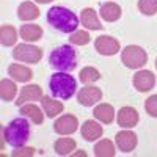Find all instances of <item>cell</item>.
Listing matches in <instances>:
<instances>
[{
  "label": "cell",
  "instance_id": "1",
  "mask_svg": "<svg viewBox=\"0 0 157 157\" xmlns=\"http://www.w3.org/2000/svg\"><path fill=\"white\" fill-rule=\"evenodd\" d=\"M47 22L61 33H74L78 27V17L64 6H52L47 11Z\"/></svg>",
  "mask_w": 157,
  "mask_h": 157
},
{
  "label": "cell",
  "instance_id": "2",
  "mask_svg": "<svg viewBox=\"0 0 157 157\" xmlns=\"http://www.w3.org/2000/svg\"><path fill=\"white\" fill-rule=\"evenodd\" d=\"M49 88H50V93L54 94L55 98H58V99H69L75 93L77 82H75V78L71 74L58 71V72L50 75Z\"/></svg>",
  "mask_w": 157,
  "mask_h": 157
},
{
  "label": "cell",
  "instance_id": "3",
  "mask_svg": "<svg viewBox=\"0 0 157 157\" xmlns=\"http://www.w3.org/2000/svg\"><path fill=\"white\" fill-rule=\"evenodd\" d=\"M3 134L6 138V143L11 146L19 148L24 146L27 140L30 138V124L25 118H14L6 127H3Z\"/></svg>",
  "mask_w": 157,
  "mask_h": 157
},
{
  "label": "cell",
  "instance_id": "4",
  "mask_svg": "<svg viewBox=\"0 0 157 157\" xmlns=\"http://www.w3.org/2000/svg\"><path fill=\"white\" fill-rule=\"evenodd\" d=\"M49 63L57 71H63V72L72 71L77 66L75 50L71 46H60L52 50V54L49 57Z\"/></svg>",
  "mask_w": 157,
  "mask_h": 157
},
{
  "label": "cell",
  "instance_id": "5",
  "mask_svg": "<svg viewBox=\"0 0 157 157\" xmlns=\"http://www.w3.org/2000/svg\"><path fill=\"white\" fill-rule=\"evenodd\" d=\"M121 61L129 69H140L148 63V54L140 46H126L121 54Z\"/></svg>",
  "mask_w": 157,
  "mask_h": 157
},
{
  "label": "cell",
  "instance_id": "6",
  "mask_svg": "<svg viewBox=\"0 0 157 157\" xmlns=\"http://www.w3.org/2000/svg\"><path fill=\"white\" fill-rule=\"evenodd\" d=\"M13 58L22 63L35 64L43 58V50L32 44H17L13 50Z\"/></svg>",
  "mask_w": 157,
  "mask_h": 157
},
{
  "label": "cell",
  "instance_id": "7",
  "mask_svg": "<svg viewBox=\"0 0 157 157\" xmlns=\"http://www.w3.org/2000/svg\"><path fill=\"white\" fill-rule=\"evenodd\" d=\"M94 47L101 55H105V57L116 55L120 52V43H118V39H115L113 36H107V35H102V36L96 38Z\"/></svg>",
  "mask_w": 157,
  "mask_h": 157
},
{
  "label": "cell",
  "instance_id": "8",
  "mask_svg": "<svg viewBox=\"0 0 157 157\" xmlns=\"http://www.w3.org/2000/svg\"><path fill=\"white\" fill-rule=\"evenodd\" d=\"M78 127V120L74 115H63L54 123V130L58 135H69L74 134Z\"/></svg>",
  "mask_w": 157,
  "mask_h": 157
},
{
  "label": "cell",
  "instance_id": "9",
  "mask_svg": "<svg viewBox=\"0 0 157 157\" xmlns=\"http://www.w3.org/2000/svg\"><path fill=\"white\" fill-rule=\"evenodd\" d=\"M102 99V91L98 86H83L80 91L77 93V101L80 105L91 107L94 105L98 101Z\"/></svg>",
  "mask_w": 157,
  "mask_h": 157
},
{
  "label": "cell",
  "instance_id": "10",
  "mask_svg": "<svg viewBox=\"0 0 157 157\" xmlns=\"http://www.w3.org/2000/svg\"><path fill=\"white\" fill-rule=\"evenodd\" d=\"M132 82H134V86L140 91V93H146V91L154 88V85H155V75L151 71H148V69H141V71H138L134 75Z\"/></svg>",
  "mask_w": 157,
  "mask_h": 157
},
{
  "label": "cell",
  "instance_id": "11",
  "mask_svg": "<svg viewBox=\"0 0 157 157\" xmlns=\"http://www.w3.org/2000/svg\"><path fill=\"white\" fill-rule=\"evenodd\" d=\"M115 143H116V146L120 148V151L123 152H130V151H134L135 146H137V135L132 132V130H121V132H118L116 137H115Z\"/></svg>",
  "mask_w": 157,
  "mask_h": 157
},
{
  "label": "cell",
  "instance_id": "12",
  "mask_svg": "<svg viewBox=\"0 0 157 157\" xmlns=\"http://www.w3.org/2000/svg\"><path fill=\"white\" fill-rule=\"evenodd\" d=\"M116 115H118V116H116L118 124H120L121 127H124V129H130V127L137 126V123H138V120H140L138 112H137L134 107H129V105H127V107H123Z\"/></svg>",
  "mask_w": 157,
  "mask_h": 157
},
{
  "label": "cell",
  "instance_id": "13",
  "mask_svg": "<svg viewBox=\"0 0 157 157\" xmlns=\"http://www.w3.org/2000/svg\"><path fill=\"white\" fill-rule=\"evenodd\" d=\"M39 99H43V88L39 85H27L21 90V94L16 104L21 107L22 104L29 102V101H39Z\"/></svg>",
  "mask_w": 157,
  "mask_h": 157
},
{
  "label": "cell",
  "instance_id": "14",
  "mask_svg": "<svg viewBox=\"0 0 157 157\" xmlns=\"http://www.w3.org/2000/svg\"><path fill=\"white\" fill-rule=\"evenodd\" d=\"M99 14L104 21H107V22H115L121 17L123 14V10L121 6L115 3V2H105V3H102L101 8H99Z\"/></svg>",
  "mask_w": 157,
  "mask_h": 157
},
{
  "label": "cell",
  "instance_id": "15",
  "mask_svg": "<svg viewBox=\"0 0 157 157\" xmlns=\"http://www.w3.org/2000/svg\"><path fill=\"white\" fill-rule=\"evenodd\" d=\"M80 132H82V137H83L86 141H94V140L101 138V135H102V132H104V129H102V126H101L98 121L88 120V121L83 123V126H82V129H80Z\"/></svg>",
  "mask_w": 157,
  "mask_h": 157
},
{
  "label": "cell",
  "instance_id": "16",
  "mask_svg": "<svg viewBox=\"0 0 157 157\" xmlns=\"http://www.w3.org/2000/svg\"><path fill=\"white\" fill-rule=\"evenodd\" d=\"M8 74L14 78L16 82H29L32 80V77H33V72L30 68L27 66H24V64H19V63H13L10 64V68H8Z\"/></svg>",
  "mask_w": 157,
  "mask_h": 157
},
{
  "label": "cell",
  "instance_id": "17",
  "mask_svg": "<svg viewBox=\"0 0 157 157\" xmlns=\"http://www.w3.org/2000/svg\"><path fill=\"white\" fill-rule=\"evenodd\" d=\"M80 21L88 30H102V24L98 17V13L93 8H85L80 13Z\"/></svg>",
  "mask_w": 157,
  "mask_h": 157
},
{
  "label": "cell",
  "instance_id": "18",
  "mask_svg": "<svg viewBox=\"0 0 157 157\" xmlns=\"http://www.w3.org/2000/svg\"><path fill=\"white\" fill-rule=\"evenodd\" d=\"M93 115L98 121H101L104 124H112L115 120V109L110 104H99L93 110Z\"/></svg>",
  "mask_w": 157,
  "mask_h": 157
},
{
  "label": "cell",
  "instance_id": "19",
  "mask_svg": "<svg viewBox=\"0 0 157 157\" xmlns=\"http://www.w3.org/2000/svg\"><path fill=\"white\" fill-rule=\"evenodd\" d=\"M39 14H41V11L33 2H24L17 8V17L21 21H33L38 19Z\"/></svg>",
  "mask_w": 157,
  "mask_h": 157
},
{
  "label": "cell",
  "instance_id": "20",
  "mask_svg": "<svg viewBox=\"0 0 157 157\" xmlns=\"http://www.w3.org/2000/svg\"><path fill=\"white\" fill-rule=\"evenodd\" d=\"M43 36V29L39 25H35V24H25L21 27V38L27 43H33V41H38L41 39Z\"/></svg>",
  "mask_w": 157,
  "mask_h": 157
},
{
  "label": "cell",
  "instance_id": "21",
  "mask_svg": "<svg viewBox=\"0 0 157 157\" xmlns=\"http://www.w3.org/2000/svg\"><path fill=\"white\" fill-rule=\"evenodd\" d=\"M41 105H43V110L44 113L49 116V118H55L57 115H60L64 109V105L61 102L52 99V98H47V96H43L41 99Z\"/></svg>",
  "mask_w": 157,
  "mask_h": 157
},
{
  "label": "cell",
  "instance_id": "22",
  "mask_svg": "<svg viewBox=\"0 0 157 157\" xmlns=\"http://www.w3.org/2000/svg\"><path fill=\"white\" fill-rule=\"evenodd\" d=\"M21 113L24 116L30 118L35 124H43V121H44L43 110L38 105H35V104H25V105H21Z\"/></svg>",
  "mask_w": 157,
  "mask_h": 157
},
{
  "label": "cell",
  "instance_id": "23",
  "mask_svg": "<svg viewBox=\"0 0 157 157\" xmlns=\"http://www.w3.org/2000/svg\"><path fill=\"white\" fill-rule=\"evenodd\" d=\"M115 154H116L115 152V145L109 138L99 140L94 145V155L96 157H113Z\"/></svg>",
  "mask_w": 157,
  "mask_h": 157
},
{
  "label": "cell",
  "instance_id": "24",
  "mask_svg": "<svg viewBox=\"0 0 157 157\" xmlns=\"http://www.w3.org/2000/svg\"><path fill=\"white\" fill-rule=\"evenodd\" d=\"M75 146H77V143L72 138H58L54 143V149H55V152L58 155H69V154H72Z\"/></svg>",
  "mask_w": 157,
  "mask_h": 157
},
{
  "label": "cell",
  "instance_id": "25",
  "mask_svg": "<svg viewBox=\"0 0 157 157\" xmlns=\"http://www.w3.org/2000/svg\"><path fill=\"white\" fill-rule=\"evenodd\" d=\"M17 93V86L14 82H11L10 78H2L0 82V96H2V101H13L16 98Z\"/></svg>",
  "mask_w": 157,
  "mask_h": 157
},
{
  "label": "cell",
  "instance_id": "26",
  "mask_svg": "<svg viewBox=\"0 0 157 157\" xmlns=\"http://www.w3.org/2000/svg\"><path fill=\"white\" fill-rule=\"evenodd\" d=\"M0 39H2V44L10 47V46H14L17 41V32L13 25H2L0 29Z\"/></svg>",
  "mask_w": 157,
  "mask_h": 157
},
{
  "label": "cell",
  "instance_id": "27",
  "mask_svg": "<svg viewBox=\"0 0 157 157\" xmlns=\"http://www.w3.org/2000/svg\"><path fill=\"white\" fill-rule=\"evenodd\" d=\"M78 78H80L82 83L86 85V83H93V82L99 80V78H101V74H99V71H98L96 68L86 66V68H83V69L80 71V74H78Z\"/></svg>",
  "mask_w": 157,
  "mask_h": 157
},
{
  "label": "cell",
  "instance_id": "28",
  "mask_svg": "<svg viewBox=\"0 0 157 157\" xmlns=\"http://www.w3.org/2000/svg\"><path fill=\"white\" fill-rule=\"evenodd\" d=\"M69 41H71V44H74V46H85V44H88V43L91 41V36H90V33L85 32V30H75L74 33H71Z\"/></svg>",
  "mask_w": 157,
  "mask_h": 157
},
{
  "label": "cell",
  "instance_id": "29",
  "mask_svg": "<svg viewBox=\"0 0 157 157\" xmlns=\"http://www.w3.org/2000/svg\"><path fill=\"white\" fill-rule=\"evenodd\" d=\"M138 10L146 16H154L157 13V0H138Z\"/></svg>",
  "mask_w": 157,
  "mask_h": 157
},
{
  "label": "cell",
  "instance_id": "30",
  "mask_svg": "<svg viewBox=\"0 0 157 157\" xmlns=\"http://www.w3.org/2000/svg\"><path fill=\"white\" fill-rule=\"evenodd\" d=\"M145 110L148 112V115L157 118V94H152L146 99L145 102Z\"/></svg>",
  "mask_w": 157,
  "mask_h": 157
},
{
  "label": "cell",
  "instance_id": "31",
  "mask_svg": "<svg viewBox=\"0 0 157 157\" xmlns=\"http://www.w3.org/2000/svg\"><path fill=\"white\" fill-rule=\"evenodd\" d=\"M36 149L35 148H27V146H19L16 148V151H13L11 155L13 157H22V155H35Z\"/></svg>",
  "mask_w": 157,
  "mask_h": 157
},
{
  "label": "cell",
  "instance_id": "32",
  "mask_svg": "<svg viewBox=\"0 0 157 157\" xmlns=\"http://www.w3.org/2000/svg\"><path fill=\"white\" fill-rule=\"evenodd\" d=\"M72 155H75V157H86L88 154L85 151H77V152H72Z\"/></svg>",
  "mask_w": 157,
  "mask_h": 157
},
{
  "label": "cell",
  "instance_id": "33",
  "mask_svg": "<svg viewBox=\"0 0 157 157\" xmlns=\"http://www.w3.org/2000/svg\"><path fill=\"white\" fill-rule=\"evenodd\" d=\"M38 3H49V2H54V0H35Z\"/></svg>",
  "mask_w": 157,
  "mask_h": 157
},
{
  "label": "cell",
  "instance_id": "34",
  "mask_svg": "<svg viewBox=\"0 0 157 157\" xmlns=\"http://www.w3.org/2000/svg\"><path fill=\"white\" fill-rule=\"evenodd\" d=\"M155 68H157V60H155Z\"/></svg>",
  "mask_w": 157,
  "mask_h": 157
}]
</instances>
